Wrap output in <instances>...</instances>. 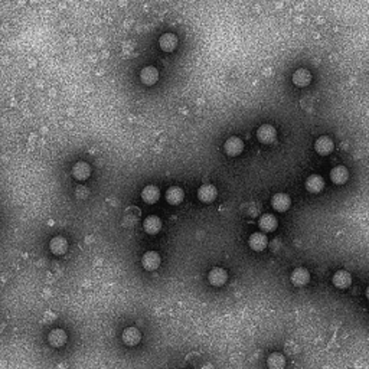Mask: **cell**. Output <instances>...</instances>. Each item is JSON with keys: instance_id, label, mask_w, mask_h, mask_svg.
Returning <instances> with one entry per match:
<instances>
[{"instance_id": "e0dca14e", "label": "cell", "mask_w": 369, "mask_h": 369, "mask_svg": "<svg viewBox=\"0 0 369 369\" xmlns=\"http://www.w3.org/2000/svg\"><path fill=\"white\" fill-rule=\"evenodd\" d=\"M292 81H293V84H294L296 87H300V88L308 87V84L311 82V74L308 72V69L300 68V69H297V71L293 74Z\"/></svg>"}, {"instance_id": "cb8c5ba5", "label": "cell", "mask_w": 369, "mask_h": 369, "mask_svg": "<svg viewBox=\"0 0 369 369\" xmlns=\"http://www.w3.org/2000/svg\"><path fill=\"white\" fill-rule=\"evenodd\" d=\"M267 367L270 369H284L286 367V359L281 354L274 352L267 358Z\"/></svg>"}, {"instance_id": "d6986e66", "label": "cell", "mask_w": 369, "mask_h": 369, "mask_svg": "<svg viewBox=\"0 0 369 369\" xmlns=\"http://www.w3.org/2000/svg\"><path fill=\"white\" fill-rule=\"evenodd\" d=\"M349 179V172L345 166H336L330 170V181L335 184H343Z\"/></svg>"}, {"instance_id": "44dd1931", "label": "cell", "mask_w": 369, "mask_h": 369, "mask_svg": "<svg viewBox=\"0 0 369 369\" xmlns=\"http://www.w3.org/2000/svg\"><path fill=\"white\" fill-rule=\"evenodd\" d=\"M165 198H166V200H168L170 205H179L184 198V189L179 187V186H170V187L166 190Z\"/></svg>"}, {"instance_id": "603a6c76", "label": "cell", "mask_w": 369, "mask_h": 369, "mask_svg": "<svg viewBox=\"0 0 369 369\" xmlns=\"http://www.w3.org/2000/svg\"><path fill=\"white\" fill-rule=\"evenodd\" d=\"M49 249L55 255H63L68 251V241L63 237H54L49 243Z\"/></svg>"}, {"instance_id": "8992f818", "label": "cell", "mask_w": 369, "mask_h": 369, "mask_svg": "<svg viewBox=\"0 0 369 369\" xmlns=\"http://www.w3.org/2000/svg\"><path fill=\"white\" fill-rule=\"evenodd\" d=\"M271 206L277 211V212H286L289 211V208L292 206V199L289 195L286 193H276L271 198Z\"/></svg>"}, {"instance_id": "7a4b0ae2", "label": "cell", "mask_w": 369, "mask_h": 369, "mask_svg": "<svg viewBox=\"0 0 369 369\" xmlns=\"http://www.w3.org/2000/svg\"><path fill=\"white\" fill-rule=\"evenodd\" d=\"M224 150L228 156L231 157H235V156H240L244 150V141L240 138V137H230L225 144H224Z\"/></svg>"}, {"instance_id": "5b68a950", "label": "cell", "mask_w": 369, "mask_h": 369, "mask_svg": "<svg viewBox=\"0 0 369 369\" xmlns=\"http://www.w3.org/2000/svg\"><path fill=\"white\" fill-rule=\"evenodd\" d=\"M333 149H335V144H333L332 138L327 137V136H322V137H319V138L314 141V150H316V153L320 154V156H327V154H330V153L333 152Z\"/></svg>"}, {"instance_id": "2e32d148", "label": "cell", "mask_w": 369, "mask_h": 369, "mask_svg": "<svg viewBox=\"0 0 369 369\" xmlns=\"http://www.w3.org/2000/svg\"><path fill=\"white\" fill-rule=\"evenodd\" d=\"M159 46L165 52H173L178 46V38L173 33H165L159 39Z\"/></svg>"}, {"instance_id": "6da1fadb", "label": "cell", "mask_w": 369, "mask_h": 369, "mask_svg": "<svg viewBox=\"0 0 369 369\" xmlns=\"http://www.w3.org/2000/svg\"><path fill=\"white\" fill-rule=\"evenodd\" d=\"M277 137V130L271 124H262L257 130V138L262 144H271Z\"/></svg>"}, {"instance_id": "5bb4252c", "label": "cell", "mask_w": 369, "mask_h": 369, "mask_svg": "<svg viewBox=\"0 0 369 369\" xmlns=\"http://www.w3.org/2000/svg\"><path fill=\"white\" fill-rule=\"evenodd\" d=\"M91 175V168L87 162H77L72 168V176L77 181H85Z\"/></svg>"}, {"instance_id": "30bf717a", "label": "cell", "mask_w": 369, "mask_h": 369, "mask_svg": "<svg viewBox=\"0 0 369 369\" xmlns=\"http://www.w3.org/2000/svg\"><path fill=\"white\" fill-rule=\"evenodd\" d=\"M332 283L338 287V289H348L352 284V276L351 273L345 271V270H339L333 274L332 277Z\"/></svg>"}, {"instance_id": "52a82bcc", "label": "cell", "mask_w": 369, "mask_h": 369, "mask_svg": "<svg viewBox=\"0 0 369 369\" xmlns=\"http://www.w3.org/2000/svg\"><path fill=\"white\" fill-rule=\"evenodd\" d=\"M208 280H209V283H211L212 286L221 287V286H224V284L227 283V280H228V273H227L224 268H221V267H215V268H212V270L209 271Z\"/></svg>"}, {"instance_id": "7402d4cb", "label": "cell", "mask_w": 369, "mask_h": 369, "mask_svg": "<svg viewBox=\"0 0 369 369\" xmlns=\"http://www.w3.org/2000/svg\"><path fill=\"white\" fill-rule=\"evenodd\" d=\"M258 227L261 228V231H265V232H273L276 228H277V219L274 215L271 214H264L260 221H258Z\"/></svg>"}, {"instance_id": "ac0fdd59", "label": "cell", "mask_w": 369, "mask_h": 369, "mask_svg": "<svg viewBox=\"0 0 369 369\" xmlns=\"http://www.w3.org/2000/svg\"><path fill=\"white\" fill-rule=\"evenodd\" d=\"M305 186H306V190L308 193H320L324 187V181L319 175H310L306 179Z\"/></svg>"}, {"instance_id": "8fae6325", "label": "cell", "mask_w": 369, "mask_h": 369, "mask_svg": "<svg viewBox=\"0 0 369 369\" xmlns=\"http://www.w3.org/2000/svg\"><path fill=\"white\" fill-rule=\"evenodd\" d=\"M268 244V240L265 237V234L262 232H254L249 235V240H248V246L252 251H264L265 246Z\"/></svg>"}, {"instance_id": "ba28073f", "label": "cell", "mask_w": 369, "mask_h": 369, "mask_svg": "<svg viewBox=\"0 0 369 369\" xmlns=\"http://www.w3.org/2000/svg\"><path fill=\"white\" fill-rule=\"evenodd\" d=\"M122 340L127 346H136L141 340V333H140L138 329H136L133 326L125 327L123 330V333H122Z\"/></svg>"}, {"instance_id": "277c9868", "label": "cell", "mask_w": 369, "mask_h": 369, "mask_svg": "<svg viewBox=\"0 0 369 369\" xmlns=\"http://www.w3.org/2000/svg\"><path fill=\"white\" fill-rule=\"evenodd\" d=\"M160 262H162V258H160L159 252H156V251H147V252L143 255V258H141L143 268L147 270V271H154V270H157L159 265H160Z\"/></svg>"}, {"instance_id": "7c38bea8", "label": "cell", "mask_w": 369, "mask_h": 369, "mask_svg": "<svg viewBox=\"0 0 369 369\" xmlns=\"http://www.w3.org/2000/svg\"><path fill=\"white\" fill-rule=\"evenodd\" d=\"M143 228L149 235H156L162 230V219L156 215H150L144 219Z\"/></svg>"}, {"instance_id": "4fadbf2b", "label": "cell", "mask_w": 369, "mask_h": 369, "mask_svg": "<svg viewBox=\"0 0 369 369\" xmlns=\"http://www.w3.org/2000/svg\"><path fill=\"white\" fill-rule=\"evenodd\" d=\"M140 79L144 85H154L159 79V71L154 66H146L140 72Z\"/></svg>"}, {"instance_id": "9c48e42d", "label": "cell", "mask_w": 369, "mask_h": 369, "mask_svg": "<svg viewBox=\"0 0 369 369\" xmlns=\"http://www.w3.org/2000/svg\"><path fill=\"white\" fill-rule=\"evenodd\" d=\"M216 196H218V190L214 184H202L198 189V198L200 202L211 203L216 199Z\"/></svg>"}, {"instance_id": "3957f363", "label": "cell", "mask_w": 369, "mask_h": 369, "mask_svg": "<svg viewBox=\"0 0 369 369\" xmlns=\"http://www.w3.org/2000/svg\"><path fill=\"white\" fill-rule=\"evenodd\" d=\"M290 281L296 287H303L310 281V273L305 267H297L290 274Z\"/></svg>"}, {"instance_id": "ffe728a7", "label": "cell", "mask_w": 369, "mask_h": 369, "mask_svg": "<svg viewBox=\"0 0 369 369\" xmlns=\"http://www.w3.org/2000/svg\"><path fill=\"white\" fill-rule=\"evenodd\" d=\"M66 338L68 336H66L63 329H54L48 335V342L54 348H61V346H63L66 343Z\"/></svg>"}, {"instance_id": "d4e9b609", "label": "cell", "mask_w": 369, "mask_h": 369, "mask_svg": "<svg viewBox=\"0 0 369 369\" xmlns=\"http://www.w3.org/2000/svg\"><path fill=\"white\" fill-rule=\"evenodd\" d=\"M367 297H368V300H369V286H368V289H367Z\"/></svg>"}, {"instance_id": "9a60e30c", "label": "cell", "mask_w": 369, "mask_h": 369, "mask_svg": "<svg viewBox=\"0 0 369 369\" xmlns=\"http://www.w3.org/2000/svg\"><path fill=\"white\" fill-rule=\"evenodd\" d=\"M141 199H143L146 203H149V205L156 203V202L160 199V190H159V187L154 186V184L146 186V187L141 190Z\"/></svg>"}]
</instances>
